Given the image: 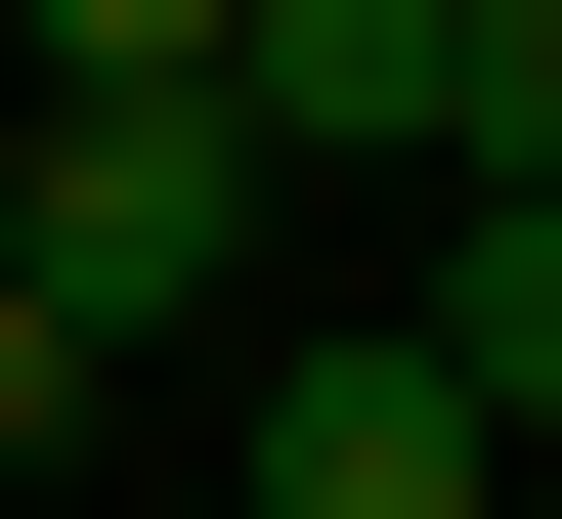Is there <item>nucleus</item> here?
Masks as SVG:
<instances>
[{"label":"nucleus","instance_id":"nucleus-3","mask_svg":"<svg viewBox=\"0 0 562 519\" xmlns=\"http://www.w3.org/2000/svg\"><path fill=\"white\" fill-rule=\"evenodd\" d=\"M390 347H432V390H476V476H562V217H476V260H432V303H390Z\"/></svg>","mask_w":562,"mask_h":519},{"label":"nucleus","instance_id":"nucleus-6","mask_svg":"<svg viewBox=\"0 0 562 519\" xmlns=\"http://www.w3.org/2000/svg\"><path fill=\"white\" fill-rule=\"evenodd\" d=\"M0 217H44V131H0Z\"/></svg>","mask_w":562,"mask_h":519},{"label":"nucleus","instance_id":"nucleus-2","mask_svg":"<svg viewBox=\"0 0 562 519\" xmlns=\"http://www.w3.org/2000/svg\"><path fill=\"white\" fill-rule=\"evenodd\" d=\"M216 519H519V476H476V390H432V347H260Z\"/></svg>","mask_w":562,"mask_h":519},{"label":"nucleus","instance_id":"nucleus-5","mask_svg":"<svg viewBox=\"0 0 562 519\" xmlns=\"http://www.w3.org/2000/svg\"><path fill=\"white\" fill-rule=\"evenodd\" d=\"M44 433H131V347H87V303L0 260V476H44Z\"/></svg>","mask_w":562,"mask_h":519},{"label":"nucleus","instance_id":"nucleus-4","mask_svg":"<svg viewBox=\"0 0 562 519\" xmlns=\"http://www.w3.org/2000/svg\"><path fill=\"white\" fill-rule=\"evenodd\" d=\"M432 131H476V217H562V0H432Z\"/></svg>","mask_w":562,"mask_h":519},{"label":"nucleus","instance_id":"nucleus-7","mask_svg":"<svg viewBox=\"0 0 562 519\" xmlns=\"http://www.w3.org/2000/svg\"><path fill=\"white\" fill-rule=\"evenodd\" d=\"M173 519H216V476H173Z\"/></svg>","mask_w":562,"mask_h":519},{"label":"nucleus","instance_id":"nucleus-1","mask_svg":"<svg viewBox=\"0 0 562 519\" xmlns=\"http://www.w3.org/2000/svg\"><path fill=\"white\" fill-rule=\"evenodd\" d=\"M0 131H44V217H0V260H44L87 347H173V303L260 260V87H216V0H87V44L0 87Z\"/></svg>","mask_w":562,"mask_h":519}]
</instances>
